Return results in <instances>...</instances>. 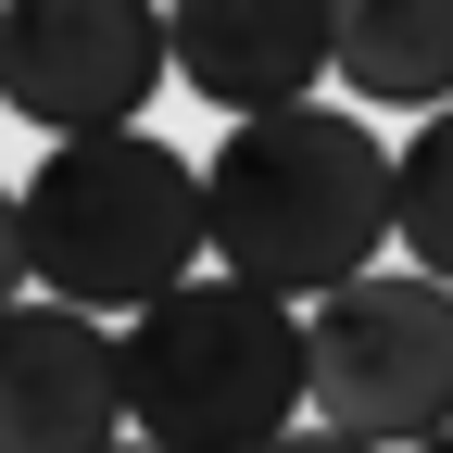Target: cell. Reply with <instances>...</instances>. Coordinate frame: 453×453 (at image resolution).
<instances>
[{"instance_id": "obj_6", "label": "cell", "mask_w": 453, "mask_h": 453, "mask_svg": "<svg viewBox=\"0 0 453 453\" xmlns=\"http://www.w3.org/2000/svg\"><path fill=\"white\" fill-rule=\"evenodd\" d=\"M127 428V327L76 303H13L0 327V453H113Z\"/></svg>"}, {"instance_id": "obj_5", "label": "cell", "mask_w": 453, "mask_h": 453, "mask_svg": "<svg viewBox=\"0 0 453 453\" xmlns=\"http://www.w3.org/2000/svg\"><path fill=\"white\" fill-rule=\"evenodd\" d=\"M177 64V13L151 0H13L0 13V101L64 139H127Z\"/></svg>"}, {"instance_id": "obj_10", "label": "cell", "mask_w": 453, "mask_h": 453, "mask_svg": "<svg viewBox=\"0 0 453 453\" xmlns=\"http://www.w3.org/2000/svg\"><path fill=\"white\" fill-rule=\"evenodd\" d=\"M277 453H365V441H340V428H290Z\"/></svg>"}, {"instance_id": "obj_3", "label": "cell", "mask_w": 453, "mask_h": 453, "mask_svg": "<svg viewBox=\"0 0 453 453\" xmlns=\"http://www.w3.org/2000/svg\"><path fill=\"white\" fill-rule=\"evenodd\" d=\"M315 416V315L240 277H189L127 327V428L151 453H277Z\"/></svg>"}, {"instance_id": "obj_2", "label": "cell", "mask_w": 453, "mask_h": 453, "mask_svg": "<svg viewBox=\"0 0 453 453\" xmlns=\"http://www.w3.org/2000/svg\"><path fill=\"white\" fill-rule=\"evenodd\" d=\"M214 252V189L177 139H64L38 151V177L13 189V265L38 303H76V315H151L177 303Z\"/></svg>"}, {"instance_id": "obj_1", "label": "cell", "mask_w": 453, "mask_h": 453, "mask_svg": "<svg viewBox=\"0 0 453 453\" xmlns=\"http://www.w3.org/2000/svg\"><path fill=\"white\" fill-rule=\"evenodd\" d=\"M202 189H214V277L303 303V315L340 303L353 277H378V252L403 240V151L340 101L226 127Z\"/></svg>"}, {"instance_id": "obj_4", "label": "cell", "mask_w": 453, "mask_h": 453, "mask_svg": "<svg viewBox=\"0 0 453 453\" xmlns=\"http://www.w3.org/2000/svg\"><path fill=\"white\" fill-rule=\"evenodd\" d=\"M315 428L365 453L453 441V290L441 277L378 265L340 303H315Z\"/></svg>"}, {"instance_id": "obj_7", "label": "cell", "mask_w": 453, "mask_h": 453, "mask_svg": "<svg viewBox=\"0 0 453 453\" xmlns=\"http://www.w3.org/2000/svg\"><path fill=\"white\" fill-rule=\"evenodd\" d=\"M177 76L240 127L303 113V88L340 76V13L327 0H177Z\"/></svg>"}, {"instance_id": "obj_12", "label": "cell", "mask_w": 453, "mask_h": 453, "mask_svg": "<svg viewBox=\"0 0 453 453\" xmlns=\"http://www.w3.org/2000/svg\"><path fill=\"white\" fill-rule=\"evenodd\" d=\"M428 453H453V441H428Z\"/></svg>"}, {"instance_id": "obj_8", "label": "cell", "mask_w": 453, "mask_h": 453, "mask_svg": "<svg viewBox=\"0 0 453 453\" xmlns=\"http://www.w3.org/2000/svg\"><path fill=\"white\" fill-rule=\"evenodd\" d=\"M340 88L378 113H453V0H353L340 13Z\"/></svg>"}, {"instance_id": "obj_9", "label": "cell", "mask_w": 453, "mask_h": 453, "mask_svg": "<svg viewBox=\"0 0 453 453\" xmlns=\"http://www.w3.org/2000/svg\"><path fill=\"white\" fill-rule=\"evenodd\" d=\"M403 265L453 290V113L403 127Z\"/></svg>"}, {"instance_id": "obj_11", "label": "cell", "mask_w": 453, "mask_h": 453, "mask_svg": "<svg viewBox=\"0 0 453 453\" xmlns=\"http://www.w3.org/2000/svg\"><path fill=\"white\" fill-rule=\"evenodd\" d=\"M113 453H151V441H113Z\"/></svg>"}]
</instances>
